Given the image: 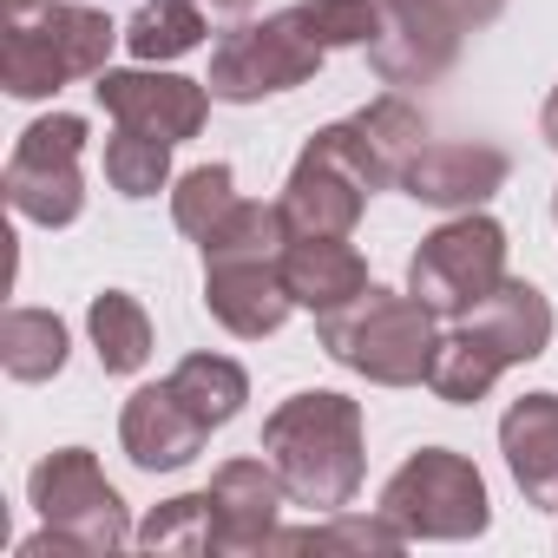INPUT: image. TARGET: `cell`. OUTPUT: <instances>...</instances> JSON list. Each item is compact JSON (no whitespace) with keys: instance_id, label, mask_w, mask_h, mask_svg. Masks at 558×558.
Segmentation results:
<instances>
[{"instance_id":"cell-20","label":"cell","mask_w":558,"mask_h":558,"mask_svg":"<svg viewBox=\"0 0 558 558\" xmlns=\"http://www.w3.org/2000/svg\"><path fill=\"white\" fill-rule=\"evenodd\" d=\"M506 368H512V362H506L473 323H453V329L440 336V349H434V375H427V388H434L447 408H473V401H486V395L499 388Z\"/></svg>"},{"instance_id":"cell-31","label":"cell","mask_w":558,"mask_h":558,"mask_svg":"<svg viewBox=\"0 0 558 558\" xmlns=\"http://www.w3.org/2000/svg\"><path fill=\"white\" fill-rule=\"evenodd\" d=\"M538 132H545V145L558 151V86L545 93V112H538Z\"/></svg>"},{"instance_id":"cell-19","label":"cell","mask_w":558,"mask_h":558,"mask_svg":"<svg viewBox=\"0 0 558 558\" xmlns=\"http://www.w3.org/2000/svg\"><path fill=\"white\" fill-rule=\"evenodd\" d=\"M349 125H355V138H362V151H368V165H375V184H381V191H401L408 165H414L421 145H427V112H421L414 99H401V93H381V99H368Z\"/></svg>"},{"instance_id":"cell-28","label":"cell","mask_w":558,"mask_h":558,"mask_svg":"<svg viewBox=\"0 0 558 558\" xmlns=\"http://www.w3.org/2000/svg\"><path fill=\"white\" fill-rule=\"evenodd\" d=\"M138 545H145V551H217V506H210V486L151 506V519L138 525Z\"/></svg>"},{"instance_id":"cell-17","label":"cell","mask_w":558,"mask_h":558,"mask_svg":"<svg viewBox=\"0 0 558 558\" xmlns=\"http://www.w3.org/2000/svg\"><path fill=\"white\" fill-rule=\"evenodd\" d=\"M283 283L296 296V310H310L316 323L349 310L368 290V256L349 236H290L283 250Z\"/></svg>"},{"instance_id":"cell-9","label":"cell","mask_w":558,"mask_h":558,"mask_svg":"<svg viewBox=\"0 0 558 558\" xmlns=\"http://www.w3.org/2000/svg\"><path fill=\"white\" fill-rule=\"evenodd\" d=\"M80 158H86V119L80 112L34 119L14 138V151H8V204H14V217H27L40 230L80 223V210H86V171H80Z\"/></svg>"},{"instance_id":"cell-32","label":"cell","mask_w":558,"mask_h":558,"mask_svg":"<svg viewBox=\"0 0 558 558\" xmlns=\"http://www.w3.org/2000/svg\"><path fill=\"white\" fill-rule=\"evenodd\" d=\"M204 8H223V14H243V8H250V0H204Z\"/></svg>"},{"instance_id":"cell-15","label":"cell","mask_w":558,"mask_h":558,"mask_svg":"<svg viewBox=\"0 0 558 558\" xmlns=\"http://www.w3.org/2000/svg\"><path fill=\"white\" fill-rule=\"evenodd\" d=\"M210 506H217V551H269L276 519L296 499L263 453V460H223L210 473Z\"/></svg>"},{"instance_id":"cell-18","label":"cell","mask_w":558,"mask_h":558,"mask_svg":"<svg viewBox=\"0 0 558 558\" xmlns=\"http://www.w3.org/2000/svg\"><path fill=\"white\" fill-rule=\"evenodd\" d=\"M506 362H538L545 349H551V329H558V316H551V303H545V290L538 283H525V276H506V283L466 316Z\"/></svg>"},{"instance_id":"cell-1","label":"cell","mask_w":558,"mask_h":558,"mask_svg":"<svg viewBox=\"0 0 558 558\" xmlns=\"http://www.w3.org/2000/svg\"><path fill=\"white\" fill-rule=\"evenodd\" d=\"M362 401L336 388H303L290 401H276L263 421V453L283 473L290 499L310 512H342L362 493L368 453H362Z\"/></svg>"},{"instance_id":"cell-24","label":"cell","mask_w":558,"mask_h":558,"mask_svg":"<svg viewBox=\"0 0 558 558\" xmlns=\"http://www.w3.org/2000/svg\"><path fill=\"white\" fill-rule=\"evenodd\" d=\"M125 47L145 66L197 53L204 47V0H145V8L125 21Z\"/></svg>"},{"instance_id":"cell-27","label":"cell","mask_w":558,"mask_h":558,"mask_svg":"<svg viewBox=\"0 0 558 558\" xmlns=\"http://www.w3.org/2000/svg\"><path fill=\"white\" fill-rule=\"evenodd\" d=\"M230 210H236V171L230 165H191L184 178H171V223L184 236L204 243Z\"/></svg>"},{"instance_id":"cell-3","label":"cell","mask_w":558,"mask_h":558,"mask_svg":"<svg viewBox=\"0 0 558 558\" xmlns=\"http://www.w3.org/2000/svg\"><path fill=\"white\" fill-rule=\"evenodd\" d=\"M440 316L414 296V290H381L368 283L349 310L323 316V355L375 388H421L434 375V349H440Z\"/></svg>"},{"instance_id":"cell-8","label":"cell","mask_w":558,"mask_h":558,"mask_svg":"<svg viewBox=\"0 0 558 558\" xmlns=\"http://www.w3.org/2000/svg\"><path fill=\"white\" fill-rule=\"evenodd\" d=\"M499 283H506V230L486 210H453L408 256V290L440 323H466Z\"/></svg>"},{"instance_id":"cell-21","label":"cell","mask_w":558,"mask_h":558,"mask_svg":"<svg viewBox=\"0 0 558 558\" xmlns=\"http://www.w3.org/2000/svg\"><path fill=\"white\" fill-rule=\"evenodd\" d=\"M86 336L106 375H138L151 362V316L132 290H99L86 310Z\"/></svg>"},{"instance_id":"cell-33","label":"cell","mask_w":558,"mask_h":558,"mask_svg":"<svg viewBox=\"0 0 558 558\" xmlns=\"http://www.w3.org/2000/svg\"><path fill=\"white\" fill-rule=\"evenodd\" d=\"M551 223H558V191H551Z\"/></svg>"},{"instance_id":"cell-5","label":"cell","mask_w":558,"mask_h":558,"mask_svg":"<svg viewBox=\"0 0 558 558\" xmlns=\"http://www.w3.org/2000/svg\"><path fill=\"white\" fill-rule=\"evenodd\" d=\"M329 47L316 40V27L303 21V8L263 14V21H236L217 47H210V99L223 106H263L276 93H296L323 73Z\"/></svg>"},{"instance_id":"cell-7","label":"cell","mask_w":558,"mask_h":558,"mask_svg":"<svg viewBox=\"0 0 558 558\" xmlns=\"http://www.w3.org/2000/svg\"><path fill=\"white\" fill-rule=\"evenodd\" d=\"M375 191L381 184H375V165H368L355 125L336 119L296 151L276 204H283V217H290V236H355V223H362Z\"/></svg>"},{"instance_id":"cell-30","label":"cell","mask_w":558,"mask_h":558,"mask_svg":"<svg viewBox=\"0 0 558 558\" xmlns=\"http://www.w3.org/2000/svg\"><path fill=\"white\" fill-rule=\"evenodd\" d=\"M434 8H440L460 34H480V27H493V21L506 14V0H434Z\"/></svg>"},{"instance_id":"cell-10","label":"cell","mask_w":558,"mask_h":558,"mask_svg":"<svg viewBox=\"0 0 558 558\" xmlns=\"http://www.w3.org/2000/svg\"><path fill=\"white\" fill-rule=\"evenodd\" d=\"M93 99L119 119V125H138L151 138H197L204 119H210V86L204 80H184V73H165V66H106L93 80Z\"/></svg>"},{"instance_id":"cell-25","label":"cell","mask_w":558,"mask_h":558,"mask_svg":"<svg viewBox=\"0 0 558 558\" xmlns=\"http://www.w3.org/2000/svg\"><path fill=\"white\" fill-rule=\"evenodd\" d=\"M197 250H204V263H256V256H283V250H290V217H283V204L236 197V210H230Z\"/></svg>"},{"instance_id":"cell-4","label":"cell","mask_w":558,"mask_h":558,"mask_svg":"<svg viewBox=\"0 0 558 558\" xmlns=\"http://www.w3.org/2000/svg\"><path fill=\"white\" fill-rule=\"evenodd\" d=\"M27 499L34 512L47 519V532H34L21 551H119V545H138V525L119 499V486L99 473V460L86 447H60L47 453L34 473H27Z\"/></svg>"},{"instance_id":"cell-23","label":"cell","mask_w":558,"mask_h":558,"mask_svg":"<svg viewBox=\"0 0 558 558\" xmlns=\"http://www.w3.org/2000/svg\"><path fill=\"white\" fill-rule=\"evenodd\" d=\"M171 388H178V401L204 421V427H230L236 414H243V401H250V375H243V362H230V355H184L171 375H165Z\"/></svg>"},{"instance_id":"cell-16","label":"cell","mask_w":558,"mask_h":558,"mask_svg":"<svg viewBox=\"0 0 558 558\" xmlns=\"http://www.w3.org/2000/svg\"><path fill=\"white\" fill-rule=\"evenodd\" d=\"M499 453L525 506L558 512V395L551 388H532L499 414Z\"/></svg>"},{"instance_id":"cell-12","label":"cell","mask_w":558,"mask_h":558,"mask_svg":"<svg viewBox=\"0 0 558 558\" xmlns=\"http://www.w3.org/2000/svg\"><path fill=\"white\" fill-rule=\"evenodd\" d=\"M204 310L223 336L263 342L290 323L296 296L283 283V256H256V263H204Z\"/></svg>"},{"instance_id":"cell-11","label":"cell","mask_w":558,"mask_h":558,"mask_svg":"<svg viewBox=\"0 0 558 558\" xmlns=\"http://www.w3.org/2000/svg\"><path fill=\"white\" fill-rule=\"evenodd\" d=\"M460 40L466 34L434 0H381V34H375L368 60L388 86H434L460 60Z\"/></svg>"},{"instance_id":"cell-22","label":"cell","mask_w":558,"mask_h":558,"mask_svg":"<svg viewBox=\"0 0 558 558\" xmlns=\"http://www.w3.org/2000/svg\"><path fill=\"white\" fill-rule=\"evenodd\" d=\"M66 323L53 310H8L0 316V368H8V381H53L66 368Z\"/></svg>"},{"instance_id":"cell-29","label":"cell","mask_w":558,"mask_h":558,"mask_svg":"<svg viewBox=\"0 0 558 558\" xmlns=\"http://www.w3.org/2000/svg\"><path fill=\"white\" fill-rule=\"evenodd\" d=\"M296 8H303V21L316 27V40L329 53L375 47V34H381V0H296Z\"/></svg>"},{"instance_id":"cell-6","label":"cell","mask_w":558,"mask_h":558,"mask_svg":"<svg viewBox=\"0 0 558 558\" xmlns=\"http://www.w3.org/2000/svg\"><path fill=\"white\" fill-rule=\"evenodd\" d=\"M381 512L414 538L427 545H460V538H480L493 525V499H486V480L466 453L453 447H421L408 453L388 486H381Z\"/></svg>"},{"instance_id":"cell-14","label":"cell","mask_w":558,"mask_h":558,"mask_svg":"<svg viewBox=\"0 0 558 558\" xmlns=\"http://www.w3.org/2000/svg\"><path fill=\"white\" fill-rule=\"evenodd\" d=\"M210 427L178 401L171 381H151V388H132V401L119 408V447L138 473H178L204 453Z\"/></svg>"},{"instance_id":"cell-13","label":"cell","mask_w":558,"mask_h":558,"mask_svg":"<svg viewBox=\"0 0 558 558\" xmlns=\"http://www.w3.org/2000/svg\"><path fill=\"white\" fill-rule=\"evenodd\" d=\"M506 151L499 145H466V138H427L421 158L408 165L401 191L427 210H480L493 191H506Z\"/></svg>"},{"instance_id":"cell-2","label":"cell","mask_w":558,"mask_h":558,"mask_svg":"<svg viewBox=\"0 0 558 558\" xmlns=\"http://www.w3.org/2000/svg\"><path fill=\"white\" fill-rule=\"evenodd\" d=\"M119 40L125 27L80 0H0V86L14 99H53L73 80H99Z\"/></svg>"},{"instance_id":"cell-26","label":"cell","mask_w":558,"mask_h":558,"mask_svg":"<svg viewBox=\"0 0 558 558\" xmlns=\"http://www.w3.org/2000/svg\"><path fill=\"white\" fill-rule=\"evenodd\" d=\"M106 184L119 197H132V204L138 197H158L171 184V138H151L138 125H119L106 138Z\"/></svg>"}]
</instances>
